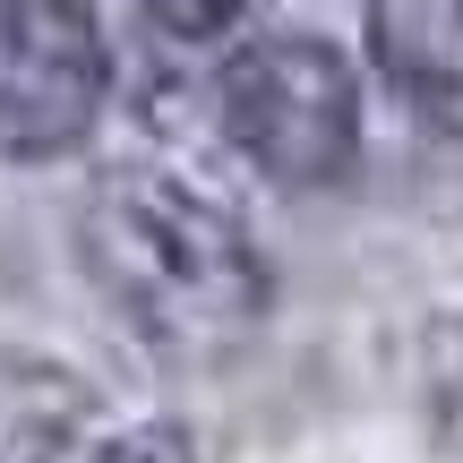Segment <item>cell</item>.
Returning <instances> with one entry per match:
<instances>
[{
    "label": "cell",
    "instance_id": "cell-1",
    "mask_svg": "<svg viewBox=\"0 0 463 463\" xmlns=\"http://www.w3.org/2000/svg\"><path fill=\"white\" fill-rule=\"evenodd\" d=\"M78 258L95 292L129 317V335H146L155 352H223L275 300V275L249 249L241 215L146 164H120L86 189Z\"/></svg>",
    "mask_w": 463,
    "mask_h": 463
},
{
    "label": "cell",
    "instance_id": "cell-2",
    "mask_svg": "<svg viewBox=\"0 0 463 463\" xmlns=\"http://www.w3.org/2000/svg\"><path fill=\"white\" fill-rule=\"evenodd\" d=\"M215 112L232 146L266 172L275 189H335L361 164V103H352V69L317 34H249L232 43L215 78Z\"/></svg>",
    "mask_w": 463,
    "mask_h": 463
},
{
    "label": "cell",
    "instance_id": "cell-3",
    "mask_svg": "<svg viewBox=\"0 0 463 463\" xmlns=\"http://www.w3.org/2000/svg\"><path fill=\"white\" fill-rule=\"evenodd\" d=\"M112 61L95 43V17L61 0H0V155L43 164L69 155L103 112Z\"/></svg>",
    "mask_w": 463,
    "mask_h": 463
},
{
    "label": "cell",
    "instance_id": "cell-4",
    "mask_svg": "<svg viewBox=\"0 0 463 463\" xmlns=\"http://www.w3.org/2000/svg\"><path fill=\"white\" fill-rule=\"evenodd\" d=\"M378 78L438 137H463V0H378L369 9Z\"/></svg>",
    "mask_w": 463,
    "mask_h": 463
},
{
    "label": "cell",
    "instance_id": "cell-5",
    "mask_svg": "<svg viewBox=\"0 0 463 463\" xmlns=\"http://www.w3.org/2000/svg\"><path fill=\"white\" fill-rule=\"evenodd\" d=\"M95 420V386L61 361L0 344V463H61Z\"/></svg>",
    "mask_w": 463,
    "mask_h": 463
},
{
    "label": "cell",
    "instance_id": "cell-6",
    "mask_svg": "<svg viewBox=\"0 0 463 463\" xmlns=\"http://www.w3.org/2000/svg\"><path fill=\"white\" fill-rule=\"evenodd\" d=\"M430 403H438V430L463 447V317L430 335Z\"/></svg>",
    "mask_w": 463,
    "mask_h": 463
},
{
    "label": "cell",
    "instance_id": "cell-7",
    "mask_svg": "<svg viewBox=\"0 0 463 463\" xmlns=\"http://www.w3.org/2000/svg\"><path fill=\"white\" fill-rule=\"evenodd\" d=\"M95 463H198V455H189V438H181V430H164V420H155V430L112 438V447H103Z\"/></svg>",
    "mask_w": 463,
    "mask_h": 463
}]
</instances>
